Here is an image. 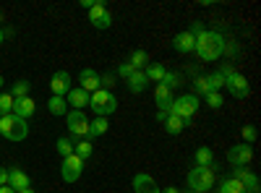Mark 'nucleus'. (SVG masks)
<instances>
[{
  "label": "nucleus",
  "mask_w": 261,
  "mask_h": 193,
  "mask_svg": "<svg viewBox=\"0 0 261 193\" xmlns=\"http://www.w3.org/2000/svg\"><path fill=\"white\" fill-rule=\"evenodd\" d=\"M172 99H175V97H172V92L167 87H162V84H157V87H154V102H157V107H160L162 113H170Z\"/></svg>",
  "instance_id": "a211bd4d"
},
{
  "label": "nucleus",
  "mask_w": 261,
  "mask_h": 193,
  "mask_svg": "<svg viewBox=\"0 0 261 193\" xmlns=\"http://www.w3.org/2000/svg\"><path fill=\"white\" fill-rule=\"evenodd\" d=\"M50 89H53V97H65L71 92V73L68 71H55L53 78H50Z\"/></svg>",
  "instance_id": "9d476101"
},
{
  "label": "nucleus",
  "mask_w": 261,
  "mask_h": 193,
  "mask_svg": "<svg viewBox=\"0 0 261 193\" xmlns=\"http://www.w3.org/2000/svg\"><path fill=\"white\" fill-rule=\"evenodd\" d=\"M134 190L136 193H160V188H157V183H154V178L151 175H146V173H139V175H134Z\"/></svg>",
  "instance_id": "dca6fc26"
},
{
  "label": "nucleus",
  "mask_w": 261,
  "mask_h": 193,
  "mask_svg": "<svg viewBox=\"0 0 261 193\" xmlns=\"http://www.w3.org/2000/svg\"><path fill=\"white\" fill-rule=\"evenodd\" d=\"M172 47H175V52H180V55H188V52H193V47H196V37H193L191 32H180V34L175 37V42H172Z\"/></svg>",
  "instance_id": "f3484780"
},
{
  "label": "nucleus",
  "mask_w": 261,
  "mask_h": 193,
  "mask_svg": "<svg viewBox=\"0 0 261 193\" xmlns=\"http://www.w3.org/2000/svg\"><path fill=\"white\" fill-rule=\"evenodd\" d=\"M162 87H167L170 92H172V89H178V87H180V76L167 71V73H165V78H162Z\"/></svg>",
  "instance_id": "72a5a7b5"
},
{
  "label": "nucleus",
  "mask_w": 261,
  "mask_h": 193,
  "mask_svg": "<svg viewBox=\"0 0 261 193\" xmlns=\"http://www.w3.org/2000/svg\"><path fill=\"white\" fill-rule=\"evenodd\" d=\"M3 39H6V34H3V29H0V45H3Z\"/></svg>",
  "instance_id": "37998d69"
},
{
  "label": "nucleus",
  "mask_w": 261,
  "mask_h": 193,
  "mask_svg": "<svg viewBox=\"0 0 261 193\" xmlns=\"http://www.w3.org/2000/svg\"><path fill=\"white\" fill-rule=\"evenodd\" d=\"M206 81H209L212 92H220V89H225V78H222L220 73H217V71H214V73H209V76H206Z\"/></svg>",
  "instance_id": "f704fd0d"
},
{
  "label": "nucleus",
  "mask_w": 261,
  "mask_h": 193,
  "mask_svg": "<svg viewBox=\"0 0 261 193\" xmlns=\"http://www.w3.org/2000/svg\"><path fill=\"white\" fill-rule=\"evenodd\" d=\"M29 89H32V84L29 81H16L13 84V89L8 92L13 99H21V97H29Z\"/></svg>",
  "instance_id": "cd10ccee"
},
{
  "label": "nucleus",
  "mask_w": 261,
  "mask_h": 193,
  "mask_svg": "<svg viewBox=\"0 0 261 193\" xmlns=\"http://www.w3.org/2000/svg\"><path fill=\"white\" fill-rule=\"evenodd\" d=\"M11 113H13V97L8 92H3V94H0V118H6Z\"/></svg>",
  "instance_id": "c756f323"
},
{
  "label": "nucleus",
  "mask_w": 261,
  "mask_h": 193,
  "mask_svg": "<svg viewBox=\"0 0 261 193\" xmlns=\"http://www.w3.org/2000/svg\"><path fill=\"white\" fill-rule=\"evenodd\" d=\"M165 125V131L170 133V136H178V133H183V128L188 125L183 118H178V115H167V120L162 123Z\"/></svg>",
  "instance_id": "5701e85b"
},
{
  "label": "nucleus",
  "mask_w": 261,
  "mask_h": 193,
  "mask_svg": "<svg viewBox=\"0 0 261 193\" xmlns=\"http://www.w3.org/2000/svg\"><path fill=\"white\" fill-rule=\"evenodd\" d=\"M79 87L84 89V92H97L99 89V73L94 71V68H84L81 71V76H79Z\"/></svg>",
  "instance_id": "4468645a"
},
{
  "label": "nucleus",
  "mask_w": 261,
  "mask_h": 193,
  "mask_svg": "<svg viewBox=\"0 0 261 193\" xmlns=\"http://www.w3.org/2000/svg\"><path fill=\"white\" fill-rule=\"evenodd\" d=\"M89 97H92V94H89V92H84L81 87H71V92L65 94V102H68L73 110H84V107L89 104Z\"/></svg>",
  "instance_id": "2eb2a0df"
},
{
  "label": "nucleus",
  "mask_w": 261,
  "mask_h": 193,
  "mask_svg": "<svg viewBox=\"0 0 261 193\" xmlns=\"http://www.w3.org/2000/svg\"><path fill=\"white\" fill-rule=\"evenodd\" d=\"M0 193H16L13 188H8V185H0Z\"/></svg>",
  "instance_id": "a19ab883"
},
{
  "label": "nucleus",
  "mask_w": 261,
  "mask_h": 193,
  "mask_svg": "<svg viewBox=\"0 0 261 193\" xmlns=\"http://www.w3.org/2000/svg\"><path fill=\"white\" fill-rule=\"evenodd\" d=\"M92 26H94V29H110V26H113V13H110V11H105L99 18L92 21Z\"/></svg>",
  "instance_id": "2f4dec72"
},
{
  "label": "nucleus",
  "mask_w": 261,
  "mask_h": 193,
  "mask_svg": "<svg viewBox=\"0 0 261 193\" xmlns=\"http://www.w3.org/2000/svg\"><path fill=\"white\" fill-rule=\"evenodd\" d=\"M18 193H37L34 188H24V190H18Z\"/></svg>",
  "instance_id": "79ce46f5"
},
{
  "label": "nucleus",
  "mask_w": 261,
  "mask_h": 193,
  "mask_svg": "<svg viewBox=\"0 0 261 193\" xmlns=\"http://www.w3.org/2000/svg\"><path fill=\"white\" fill-rule=\"evenodd\" d=\"M89 107L97 113V118H107L118 110V97L110 89H97L89 97Z\"/></svg>",
  "instance_id": "f03ea898"
},
{
  "label": "nucleus",
  "mask_w": 261,
  "mask_h": 193,
  "mask_svg": "<svg viewBox=\"0 0 261 193\" xmlns=\"http://www.w3.org/2000/svg\"><path fill=\"white\" fill-rule=\"evenodd\" d=\"M37 110V104L32 97H21V99H13V115L21 118V120H29Z\"/></svg>",
  "instance_id": "ddd939ff"
},
{
  "label": "nucleus",
  "mask_w": 261,
  "mask_h": 193,
  "mask_svg": "<svg viewBox=\"0 0 261 193\" xmlns=\"http://www.w3.org/2000/svg\"><path fill=\"white\" fill-rule=\"evenodd\" d=\"M128 66L134 68V71H144L149 66V55L144 50H134V52H130V58H128Z\"/></svg>",
  "instance_id": "a878e982"
},
{
  "label": "nucleus",
  "mask_w": 261,
  "mask_h": 193,
  "mask_svg": "<svg viewBox=\"0 0 261 193\" xmlns=\"http://www.w3.org/2000/svg\"><path fill=\"white\" fill-rule=\"evenodd\" d=\"M199 97L196 94H183V97H175L172 99V104H170V115H178V118H183L186 123L191 120V115L199 110Z\"/></svg>",
  "instance_id": "423d86ee"
},
{
  "label": "nucleus",
  "mask_w": 261,
  "mask_h": 193,
  "mask_svg": "<svg viewBox=\"0 0 261 193\" xmlns=\"http://www.w3.org/2000/svg\"><path fill=\"white\" fill-rule=\"evenodd\" d=\"M0 185H8V170L0 167Z\"/></svg>",
  "instance_id": "4c0bfd02"
},
{
  "label": "nucleus",
  "mask_w": 261,
  "mask_h": 193,
  "mask_svg": "<svg viewBox=\"0 0 261 193\" xmlns=\"http://www.w3.org/2000/svg\"><path fill=\"white\" fill-rule=\"evenodd\" d=\"M193 159H196V167H212L214 152L209 146H199V149H196V154H193Z\"/></svg>",
  "instance_id": "b1692460"
},
{
  "label": "nucleus",
  "mask_w": 261,
  "mask_h": 193,
  "mask_svg": "<svg viewBox=\"0 0 261 193\" xmlns=\"http://www.w3.org/2000/svg\"><path fill=\"white\" fill-rule=\"evenodd\" d=\"M165 66L162 63H149V66L144 68V76L149 78V84H162V78H165Z\"/></svg>",
  "instance_id": "412c9836"
},
{
  "label": "nucleus",
  "mask_w": 261,
  "mask_h": 193,
  "mask_svg": "<svg viewBox=\"0 0 261 193\" xmlns=\"http://www.w3.org/2000/svg\"><path fill=\"white\" fill-rule=\"evenodd\" d=\"M125 81H128V89L134 92V94H141V92L149 87V78L144 76V71H134V73H130Z\"/></svg>",
  "instance_id": "6ab92c4d"
},
{
  "label": "nucleus",
  "mask_w": 261,
  "mask_h": 193,
  "mask_svg": "<svg viewBox=\"0 0 261 193\" xmlns=\"http://www.w3.org/2000/svg\"><path fill=\"white\" fill-rule=\"evenodd\" d=\"M107 131H110V123H107V118H94L89 123V133H86V139H97V136H105Z\"/></svg>",
  "instance_id": "4be33fe9"
},
{
  "label": "nucleus",
  "mask_w": 261,
  "mask_h": 193,
  "mask_svg": "<svg viewBox=\"0 0 261 193\" xmlns=\"http://www.w3.org/2000/svg\"><path fill=\"white\" fill-rule=\"evenodd\" d=\"M232 178H235V180H241L243 188H246L248 193H258V178L251 173L248 167H235V170H232Z\"/></svg>",
  "instance_id": "9b49d317"
},
{
  "label": "nucleus",
  "mask_w": 261,
  "mask_h": 193,
  "mask_svg": "<svg viewBox=\"0 0 261 193\" xmlns=\"http://www.w3.org/2000/svg\"><path fill=\"white\" fill-rule=\"evenodd\" d=\"M47 110H50V115L63 118L65 113H68V102H65V97H50V102H47Z\"/></svg>",
  "instance_id": "393cba45"
},
{
  "label": "nucleus",
  "mask_w": 261,
  "mask_h": 193,
  "mask_svg": "<svg viewBox=\"0 0 261 193\" xmlns=\"http://www.w3.org/2000/svg\"><path fill=\"white\" fill-rule=\"evenodd\" d=\"M220 193H246V188H243V183H241V180H235V178L230 175V178H225V180H222Z\"/></svg>",
  "instance_id": "bb28decb"
},
{
  "label": "nucleus",
  "mask_w": 261,
  "mask_h": 193,
  "mask_svg": "<svg viewBox=\"0 0 261 193\" xmlns=\"http://www.w3.org/2000/svg\"><path fill=\"white\" fill-rule=\"evenodd\" d=\"M8 188H13L18 193V190H24V188H32V180H29V175L21 167H11L8 170Z\"/></svg>",
  "instance_id": "f8f14e48"
},
{
  "label": "nucleus",
  "mask_w": 261,
  "mask_h": 193,
  "mask_svg": "<svg viewBox=\"0 0 261 193\" xmlns=\"http://www.w3.org/2000/svg\"><path fill=\"white\" fill-rule=\"evenodd\" d=\"M73 154L81 159V162H86L92 154H94V146H92V141L89 139H79V141H73Z\"/></svg>",
  "instance_id": "aec40b11"
},
{
  "label": "nucleus",
  "mask_w": 261,
  "mask_h": 193,
  "mask_svg": "<svg viewBox=\"0 0 261 193\" xmlns=\"http://www.w3.org/2000/svg\"><path fill=\"white\" fill-rule=\"evenodd\" d=\"M214 185V170L212 167H193L188 173V188L193 193H206Z\"/></svg>",
  "instance_id": "20e7f679"
},
{
  "label": "nucleus",
  "mask_w": 261,
  "mask_h": 193,
  "mask_svg": "<svg viewBox=\"0 0 261 193\" xmlns=\"http://www.w3.org/2000/svg\"><path fill=\"white\" fill-rule=\"evenodd\" d=\"M3 84H6V81H3V76H0V89H3Z\"/></svg>",
  "instance_id": "c03bdc74"
},
{
  "label": "nucleus",
  "mask_w": 261,
  "mask_h": 193,
  "mask_svg": "<svg viewBox=\"0 0 261 193\" xmlns=\"http://www.w3.org/2000/svg\"><path fill=\"white\" fill-rule=\"evenodd\" d=\"M188 32H191V34H193V37H199V34H201V32H204V26H201V24H193V26H191V29H188Z\"/></svg>",
  "instance_id": "58836bf2"
},
{
  "label": "nucleus",
  "mask_w": 261,
  "mask_h": 193,
  "mask_svg": "<svg viewBox=\"0 0 261 193\" xmlns=\"http://www.w3.org/2000/svg\"><path fill=\"white\" fill-rule=\"evenodd\" d=\"M204 102H206V104L212 107V110H220V107L225 104V102H222V94H220V92H209V94L204 97Z\"/></svg>",
  "instance_id": "473e14b6"
},
{
  "label": "nucleus",
  "mask_w": 261,
  "mask_h": 193,
  "mask_svg": "<svg viewBox=\"0 0 261 193\" xmlns=\"http://www.w3.org/2000/svg\"><path fill=\"white\" fill-rule=\"evenodd\" d=\"M253 159V146L251 144H238V146H230L227 152V162L232 167H248V162Z\"/></svg>",
  "instance_id": "6e6552de"
},
{
  "label": "nucleus",
  "mask_w": 261,
  "mask_h": 193,
  "mask_svg": "<svg viewBox=\"0 0 261 193\" xmlns=\"http://www.w3.org/2000/svg\"><path fill=\"white\" fill-rule=\"evenodd\" d=\"M55 146H58V157H60V159H65V157L73 154V141H71V139H58Z\"/></svg>",
  "instance_id": "c85d7f7f"
},
{
  "label": "nucleus",
  "mask_w": 261,
  "mask_h": 193,
  "mask_svg": "<svg viewBox=\"0 0 261 193\" xmlns=\"http://www.w3.org/2000/svg\"><path fill=\"white\" fill-rule=\"evenodd\" d=\"M160 193H180V188H175V185H167V188H162Z\"/></svg>",
  "instance_id": "ea45409f"
},
{
  "label": "nucleus",
  "mask_w": 261,
  "mask_h": 193,
  "mask_svg": "<svg viewBox=\"0 0 261 193\" xmlns=\"http://www.w3.org/2000/svg\"><path fill=\"white\" fill-rule=\"evenodd\" d=\"M225 89L235 97V99H246L248 94H251V84H248V78L246 76H241V73H232V76H227L225 78Z\"/></svg>",
  "instance_id": "0eeeda50"
},
{
  "label": "nucleus",
  "mask_w": 261,
  "mask_h": 193,
  "mask_svg": "<svg viewBox=\"0 0 261 193\" xmlns=\"http://www.w3.org/2000/svg\"><path fill=\"white\" fill-rule=\"evenodd\" d=\"M241 133H243V144H253L256 141V128L253 125H243Z\"/></svg>",
  "instance_id": "c9c22d12"
},
{
  "label": "nucleus",
  "mask_w": 261,
  "mask_h": 193,
  "mask_svg": "<svg viewBox=\"0 0 261 193\" xmlns=\"http://www.w3.org/2000/svg\"><path fill=\"white\" fill-rule=\"evenodd\" d=\"M0 18H3V13H0Z\"/></svg>",
  "instance_id": "a18cd8bd"
},
{
  "label": "nucleus",
  "mask_w": 261,
  "mask_h": 193,
  "mask_svg": "<svg viewBox=\"0 0 261 193\" xmlns=\"http://www.w3.org/2000/svg\"><path fill=\"white\" fill-rule=\"evenodd\" d=\"M65 125H68V133L73 141L86 139V133H89V118L84 115V110H68L65 113Z\"/></svg>",
  "instance_id": "39448f33"
},
{
  "label": "nucleus",
  "mask_w": 261,
  "mask_h": 193,
  "mask_svg": "<svg viewBox=\"0 0 261 193\" xmlns=\"http://www.w3.org/2000/svg\"><path fill=\"white\" fill-rule=\"evenodd\" d=\"M193 52L199 55L201 60H206V63L220 60L222 52H225V39H222V34H220V32H206V29H204L199 37H196Z\"/></svg>",
  "instance_id": "f257e3e1"
},
{
  "label": "nucleus",
  "mask_w": 261,
  "mask_h": 193,
  "mask_svg": "<svg viewBox=\"0 0 261 193\" xmlns=\"http://www.w3.org/2000/svg\"><path fill=\"white\" fill-rule=\"evenodd\" d=\"M118 73H120V78H128L130 73H134V68H130L128 63H120V68H118Z\"/></svg>",
  "instance_id": "e433bc0d"
},
{
  "label": "nucleus",
  "mask_w": 261,
  "mask_h": 193,
  "mask_svg": "<svg viewBox=\"0 0 261 193\" xmlns=\"http://www.w3.org/2000/svg\"><path fill=\"white\" fill-rule=\"evenodd\" d=\"M209 92H212V87H209L206 76H199V78L193 81V94H196V97H199V94H204V97H206Z\"/></svg>",
  "instance_id": "7c9ffc66"
},
{
  "label": "nucleus",
  "mask_w": 261,
  "mask_h": 193,
  "mask_svg": "<svg viewBox=\"0 0 261 193\" xmlns=\"http://www.w3.org/2000/svg\"><path fill=\"white\" fill-rule=\"evenodd\" d=\"M0 136H6L8 141H24L29 136V125L27 120H21L11 113L6 118H0Z\"/></svg>",
  "instance_id": "7ed1b4c3"
},
{
  "label": "nucleus",
  "mask_w": 261,
  "mask_h": 193,
  "mask_svg": "<svg viewBox=\"0 0 261 193\" xmlns=\"http://www.w3.org/2000/svg\"><path fill=\"white\" fill-rule=\"evenodd\" d=\"M81 173H84V162H81L76 154H71V157H65V159H63L60 178H63L65 183H76V180L81 178Z\"/></svg>",
  "instance_id": "1a4fd4ad"
}]
</instances>
